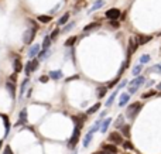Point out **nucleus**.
I'll use <instances>...</instances> for the list:
<instances>
[{
    "instance_id": "nucleus-1",
    "label": "nucleus",
    "mask_w": 161,
    "mask_h": 154,
    "mask_svg": "<svg viewBox=\"0 0 161 154\" xmlns=\"http://www.w3.org/2000/svg\"><path fill=\"white\" fill-rule=\"evenodd\" d=\"M141 107H143V103H140V102H134V103H130V105L127 106V109H126V116L129 117L130 120L136 119V116H137L138 113H140Z\"/></svg>"
},
{
    "instance_id": "nucleus-2",
    "label": "nucleus",
    "mask_w": 161,
    "mask_h": 154,
    "mask_svg": "<svg viewBox=\"0 0 161 154\" xmlns=\"http://www.w3.org/2000/svg\"><path fill=\"white\" fill-rule=\"evenodd\" d=\"M38 68H40V61H38L37 58H32V59H30V61L27 62V65H25L24 73L27 75V76H30L31 72H35Z\"/></svg>"
},
{
    "instance_id": "nucleus-3",
    "label": "nucleus",
    "mask_w": 161,
    "mask_h": 154,
    "mask_svg": "<svg viewBox=\"0 0 161 154\" xmlns=\"http://www.w3.org/2000/svg\"><path fill=\"white\" fill-rule=\"evenodd\" d=\"M35 34H37V30H35V28H32V27L27 28L24 31V34H23V42L27 44V45H30L32 41H34V38H35Z\"/></svg>"
},
{
    "instance_id": "nucleus-4",
    "label": "nucleus",
    "mask_w": 161,
    "mask_h": 154,
    "mask_svg": "<svg viewBox=\"0 0 161 154\" xmlns=\"http://www.w3.org/2000/svg\"><path fill=\"white\" fill-rule=\"evenodd\" d=\"M79 137H80V129H78V127H75L72 131V136H71V138L68 140V147L69 148H75L76 147V144H78V141H79Z\"/></svg>"
},
{
    "instance_id": "nucleus-5",
    "label": "nucleus",
    "mask_w": 161,
    "mask_h": 154,
    "mask_svg": "<svg viewBox=\"0 0 161 154\" xmlns=\"http://www.w3.org/2000/svg\"><path fill=\"white\" fill-rule=\"evenodd\" d=\"M86 117H88V114H86V113L73 114V116H72V122L75 123V127L82 129V127H83V124H85V122H86Z\"/></svg>"
},
{
    "instance_id": "nucleus-6",
    "label": "nucleus",
    "mask_w": 161,
    "mask_h": 154,
    "mask_svg": "<svg viewBox=\"0 0 161 154\" xmlns=\"http://www.w3.org/2000/svg\"><path fill=\"white\" fill-rule=\"evenodd\" d=\"M13 69L16 73H20L21 71H24V66L21 62V57H18L17 54H13Z\"/></svg>"
},
{
    "instance_id": "nucleus-7",
    "label": "nucleus",
    "mask_w": 161,
    "mask_h": 154,
    "mask_svg": "<svg viewBox=\"0 0 161 154\" xmlns=\"http://www.w3.org/2000/svg\"><path fill=\"white\" fill-rule=\"evenodd\" d=\"M137 48H138V44H137V41H136V37H130L129 48H127V59H130L131 54H134Z\"/></svg>"
},
{
    "instance_id": "nucleus-8",
    "label": "nucleus",
    "mask_w": 161,
    "mask_h": 154,
    "mask_svg": "<svg viewBox=\"0 0 161 154\" xmlns=\"http://www.w3.org/2000/svg\"><path fill=\"white\" fill-rule=\"evenodd\" d=\"M109 141L113 143V144H123V137H121L120 133H117V131H113L109 134Z\"/></svg>"
},
{
    "instance_id": "nucleus-9",
    "label": "nucleus",
    "mask_w": 161,
    "mask_h": 154,
    "mask_svg": "<svg viewBox=\"0 0 161 154\" xmlns=\"http://www.w3.org/2000/svg\"><path fill=\"white\" fill-rule=\"evenodd\" d=\"M40 51H41V45H40V44H32L31 47H30V49H28V52H27V55H28L30 59L37 58V55H38V52H40Z\"/></svg>"
},
{
    "instance_id": "nucleus-10",
    "label": "nucleus",
    "mask_w": 161,
    "mask_h": 154,
    "mask_svg": "<svg viewBox=\"0 0 161 154\" xmlns=\"http://www.w3.org/2000/svg\"><path fill=\"white\" fill-rule=\"evenodd\" d=\"M6 89L8 90V93H10V96L13 97V99H16L17 97V89H16V83L14 82H11V81H8L6 82Z\"/></svg>"
},
{
    "instance_id": "nucleus-11",
    "label": "nucleus",
    "mask_w": 161,
    "mask_h": 154,
    "mask_svg": "<svg viewBox=\"0 0 161 154\" xmlns=\"http://www.w3.org/2000/svg\"><path fill=\"white\" fill-rule=\"evenodd\" d=\"M106 17L109 18V20H117L119 17H120V10L119 8H110V10H107L106 11Z\"/></svg>"
},
{
    "instance_id": "nucleus-12",
    "label": "nucleus",
    "mask_w": 161,
    "mask_h": 154,
    "mask_svg": "<svg viewBox=\"0 0 161 154\" xmlns=\"http://www.w3.org/2000/svg\"><path fill=\"white\" fill-rule=\"evenodd\" d=\"M151 35H143V34H140V35H136V41L138 45H144V44H147L148 41H151Z\"/></svg>"
},
{
    "instance_id": "nucleus-13",
    "label": "nucleus",
    "mask_w": 161,
    "mask_h": 154,
    "mask_svg": "<svg viewBox=\"0 0 161 154\" xmlns=\"http://www.w3.org/2000/svg\"><path fill=\"white\" fill-rule=\"evenodd\" d=\"M21 124H27V109H21V112L18 114V122L17 126H21Z\"/></svg>"
},
{
    "instance_id": "nucleus-14",
    "label": "nucleus",
    "mask_w": 161,
    "mask_h": 154,
    "mask_svg": "<svg viewBox=\"0 0 161 154\" xmlns=\"http://www.w3.org/2000/svg\"><path fill=\"white\" fill-rule=\"evenodd\" d=\"M102 150L107 154H116L117 153V147L114 146V144H102Z\"/></svg>"
},
{
    "instance_id": "nucleus-15",
    "label": "nucleus",
    "mask_w": 161,
    "mask_h": 154,
    "mask_svg": "<svg viewBox=\"0 0 161 154\" xmlns=\"http://www.w3.org/2000/svg\"><path fill=\"white\" fill-rule=\"evenodd\" d=\"M49 79H54V81H59L61 78H64V73H62V71L61 69H56V71H51V72L48 73Z\"/></svg>"
},
{
    "instance_id": "nucleus-16",
    "label": "nucleus",
    "mask_w": 161,
    "mask_h": 154,
    "mask_svg": "<svg viewBox=\"0 0 161 154\" xmlns=\"http://www.w3.org/2000/svg\"><path fill=\"white\" fill-rule=\"evenodd\" d=\"M49 54H51V49H41L40 52H38V55H37V59L38 61H45V59H48L49 58Z\"/></svg>"
},
{
    "instance_id": "nucleus-17",
    "label": "nucleus",
    "mask_w": 161,
    "mask_h": 154,
    "mask_svg": "<svg viewBox=\"0 0 161 154\" xmlns=\"http://www.w3.org/2000/svg\"><path fill=\"white\" fill-rule=\"evenodd\" d=\"M145 82V78L144 76H137V78H134L133 81L129 82V86H136V88H138L140 85H143Z\"/></svg>"
},
{
    "instance_id": "nucleus-18",
    "label": "nucleus",
    "mask_w": 161,
    "mask_h": 154,
    "mask_svg": "<svg viewBox=\"0 0 161 154\" xmlns=\"http://www.w3.org/2000/svg\"><path fill=\"white\" fill-rule=\"evenodd\" d=\"M28 83H30V79H28V78H24V81L21 82V86H20V89H18V97H20V99L24 96L25 89H27V85H28Z\"/></svg>"
},
{
    "instance_id": "nucleus-19",
    "label": "nucleus",
    "mask_w": 161,
    "mask_h": 154,
    "mask_svg": "<svg viewBox=\"0 0 161 154\" xmlns=\"http://www.w3.org/2000/svg\"><path fill=\"white\" fill-rule=\"evenodd\" d=\"M130 100V93L129 92H126V93H121L120 97H119V106H126L129 103Z\"/></svg>"
},
{
    "instance_id": "nucleus-20",
    "label": "nucleus",
    "mask_w": 161,
    "mask_h": 154,
    "mask_svg": "<svg viewBox=\"0 0 161 154\" xmlns=\"http://www.w3.org/2000/svg\"><path fill=\"white\" fill-rule=\"evenodd\" d=\"M99 27H100V23L99 21H93V23H89L88 25H85L83 27V31L88 32V31H92V30H96Z\"/></svg>"
},
{
    "instance_id": "nucleus-21",
    "label": "nucleus",
    "mask_w": 161,
    "mask_h": 154,
    "mask_svg": "<svg viewBox=\"0 0 161 154\" xmlns=\"http://www.w3.org/2000/svg\"><path fill=\"white\" fill-rule=\"evenodd\" d=\"M51 42H52L51 37H49V35H45L44 40H42V49H49L51 48Z\"/></svg>"
},
{
    "instance_id": "nucleus-22",
    "label": "nucleus",
    "mask_w": 161,
    "mask_h": 154,
    "mask_svg": "<svg viewBox=\"0 0 161 154\" xmlns=\"http://www.w3.org/2000/svg\"><path fill=\"white\" fill-rule=\"evenodd\" d=\"M100 102H97V103H95V105H92L90 107H89L88 110H86V114H93V113H96L97 110L100 109Z\"/></svg>"
},
{
    "instance_id": "nucleus-23",
    "label": "nucleus",
    "mask_w": 161,
    "mask_h": 154,
    "mask_svg": "<svg viewBox=\"0 0 161 154\" xmlns=\"http://www.w3.org/2000/svg\"><path fill=\"white\" fill-rule=\"evenodd\" d=\"M37 20L40 23H44V24H48L49 21H52V17L51 16H47V14H41V16L37 17Z\"/></svg>"
},
{
    "instance_id": "nucleus-24",
    "label": "nucleus",
    "mask_w": 161,
    "mask_h": 154,
    "mask_svg": "<svg viewBox=\"0 0 161 154\" xmlns=\"http://www.w3.org/2000/svg\"><path fill=\"white\" fill-rule=\"evenodd\" d=\"M110 123H112V119H110V117L105 119V120L102 122V124H100V131H102V133H105L106 130H107V127L110 126Z\"/></svg>"
},
{
    "instance_id": "nucleus-25",
    "label": "nucleus",
    "mask_w": 161,
    "mask_h": 154,
    "mask_svg": "<svg viewBox=\"0 0 161 154\" xmlns=\"http://www.w3.org/2000/svg\"><path fill=\"white\" fill-rule=\"evenodd\" d=\"M76 40H78V37H76V35H72V37H69L68 40L65 41L64 45L66 47V48H71V47H73V44L76 42Z\"/></svg>"
},
{
    "instance_id": "nucleus-26",
    "label": "nucleus",
    "mask_w": 161,
    "mask_h": 154,
    "mask_svg": "<svg viewBox=\"0 0 161 154\" xmlns=\"http://www.w3.org/2000/svg\"><path fill=\"white\" fill-rule=\"evenodd\" d=\"M68 20H69V13H65V14H62L59 17V20L56 23H58V25H65L68 23Z\"/></svg>"
},
{
    "instance_id": "nucleus-27",
    "label": "nucleus",
    "mask_w": 161,
    "mask_h": 154,
    "mask_svg": "<svg viewBox=\"0 0 161 154\" xmlns=\"http://www.w3.org/2000/svg\"><path fill=\"white\" fill-rule=\"evenodd\" d=\"M103 4H105V1H103V0H97L96 3H95V4H93V6L90 7V10H88V13H93L95 10H97V8L102 7Z\"/></svg>"
},
{
    "instance_id": "nucleus-28",
    "label": "nucleus",
    "mask_w": 161,
    "mask_h": 154,
    "mask_svg": "<svg viewBox=\"0 0 161 154\" xmlns=\"http://www.w3.org/2000/svg\"><path fill=\"white\" fill-rule=\"evenodd\" d=\"M123 123H124V117H123V114H119L117 119H116V123H114V127L116 129H121L123 127Z\"/></svg>"
},
{
    "instance_id": "nucleus-29",
    "label": "nucleus",
    "mask_w": 161,
    "mask_h": 154,
    "mask_svg": "<svg viewBox=\"0 0 161 154\" xmlns=\"http://www.w3.org/2000/svg\"><path fill=\"white\" fill-rule=\"evenodd\" d=\"M116 96H117V89L114 90V92H113L112 95L109 96V99H107V102H106V103H105V105H106V107H109V106H112V103H113V102H114V99H116Z\"/></svg>"
},
{
    "instance_id": "nucleus-30",
    "label": "nucleus",
    "mask_w": 161,
    "mask_h": 154,
    "mask_svg": "<svg viewBox=\"0 0 161 154\" xmlns=\"http://www.w3.org/2000/svg\"><path fill=\"white\" fill-rule=\"evenodd\" d=\"M92 138H93V133L88 131V134H86V136H85V138H83V147H88L89 143L92 141Z\"/></svg>"
},
{
    "instance_id": "nucleus-31",
    "label": "nucleus",
    "mask_w": 161,
    "mask_h": 154,
    "mask_svg": "<svg viewBox=\"0 0 161 154\" xmlns=\"http://www.w3.org/2000/svg\"><path fill=\"white\" fill-rule=\"evenodd\" d=\"M59 34H61V30H59V28H54V30L51 31V34H49V37H51L52 41H56V38L59 37Z\"/></svg>"
},
{
    "instance_id": "nucleus-32",
    "label": "nucleus",
    "mask_w": 161,
    "mask_h": 154,
    "mask_svg": "<svg viewBox=\"0 0 161 154\" xmlns=\"http://www.w3.org/2000/svg\"><path fill=\"white\" fill-rule=\"evenodd\" d=\"M3 117V122H4V129H6V136H8V130H10V122H8V117L6 114H1Z\"/></svg>"
},
{
    "instance_id": "nucleus-33",
    "label": "nucleus",
    "mask_w": 161,
    "mask_h": 154,
    "mask_svg": "<svg viewBox=\"0 0 161 154\" xmlns=\"http://www.w3.org/2000/svg\"><path fill=\"white\" fill-rule=\"evenodd\" d=\"M107 86H100V88H97V97L100 99V97H103L106 95V92H107Z\"/></svg>"
},
{
    "instance_id": "nucleus-34",
    "label": "nucleus",
    "mask_w": 161,
    "mask_h": 154,
    "mask_svg": "<svg viewBox=\"0 0 161 154\" xmlns=\"http://www.w3.org/2000/svg\"><path fill=\"white\" fill-rule=\"evenodd\" d=\"M121 134L123 136H126V137H130V126L129 124H123V127H121Z\"/></svg>"
},
{
    "instance_id": "nucleus-35",
    "label": "nucleus",
    "mask_w": 161,
    "mask_h": 154,
    "mask_svg": "<svg viewBox=\"0 0 161 154\" xmlns=\"http://www.w3.org/2000/svg\"><path fill=\"white\" fill-rule=\"evenodd\" d=\"M100 124H102V120H97V122H95V124L90 127V133H95V131H97V130H100Z\"/></svg>"
},
{
    "instance_id": "nucleus-36",
    "label": "nucleus",
    "mask_w": 161,
    "mask_h": 154,
    "mask_svg": "<svg viewBox=\"0 0 161 154\" xmlns=\"http://www.w3.org/2000/svg\"><path fill=\"white\" fill-rule=\"evenodd\" d=\"M141 69H143V66L138 64V65H136V66L133 68V71H131V72H133V75H138V73L141 72Z\"/></svg>"
},
{
    "instance_id": "nucleus-37",
    "label": "nucleus",
    "mask_w": 161,
    "mask_h": 154,
    "mask_svg": "<svg viewBox=\"0 0 161 154\" xmlns=\"http://www.w3.org/2000/svg\"><path fill=\"white\" fill-rule=\"evenodd\" d=\"M73 25H75V23H73V21H71L69 24H65V27H64V30H62V31H64V32L71 31V30L73 28Z\"/></svg>"
},
{
    "instance_id": "nucleus-38",
    "label": "nucleus",
    "mask_w": 161,
    "mask_h": 154,
    "mask_svg": "<svg viewBox=\"0 0 161 154\" xmlns=\"http://www.w3.org/2000/svg\"><path fill=\"white\" fill-rule=\"evenodd\" d=\"M38 81H40L41 83H47V82L49 81V76H48V75H42V76L38 78Z\"/></svg>"
},
{
    "instance_id": "nucleus-39",
    "label": "nucleus",
    "mask_w": 161,
    "mask_h": 154,
    "mask_svg": "<svg viewBox=\"0 0 161 154\" xmlns=\"http://www.w3.org/2000/svg\"><path fill=\"white\" fill-rule=\"evenodd\" d=\"M123 147H124L126 150H133V148H134L133 144H131L130 141H123Z\"/></svg>"
},
{
    "instance_id": "nucleus-40",
    "label": "nucleus",
    "mask_w": 161,
    "mask_h": 154,
    "mask_svg": "<svg viewBox=\"0 0 161 154\" xmlns=\"http://www.w3.org/2000/svg\"><path fill=\"white\" fill-rule=\"evenodd\" d=\"M150 61V55H143V57H140V64H145V62H148Z\"/></svg>"
},
{
    "instance_id": "nucleus-41",
    "label": "nucleus",
    "mask_w": 161,
    "mask_h": 154,
    "mask_svg": "<svg viewBox=\"0 0 161 154\" xmlns=\"http://www.w3.org/2000/svg\"><path fill=\"white\" fill-rule=\"evenodd\" d=\"M157 92L155 90H150V92H145L144 95H143V99H145V97H150V96H154Z\"/></svg>"
},
{
    "instance_id": "nucleus-42",
    "label": "nucleus",
    "mask_w": 161,
    "mask_h": 154,
    "mask_svg": "<svg viewBox=\"0 0 161 154\" xmlns=\"http://www.w3.org/2000/svg\"><path fill=\"white\" fill-rule=\"evenodd\" d=\"M27 21H28V23H30V25H31L32 28H35V30H38V24H37V23H35V21H34V20H31V18H28V20H27Z\"/></svg>"
},
{
    "instance_id": "nucleus-43",
    "label": "nucleus",
    "mask_w": 161,
    "mask_h": 154,
    "mask_svg": "<svg viewBox=\"0 0 161 154\" xmlns=\"http://www.w3.org/2000/svg\"><path fill=\"white\" fill-rule=\"evenodd\" d=\"M8 81H11V82H14V83H16V82H17V73L16 72L11 73V75L8 76Z\"/></svg>"
},
{
    "instance_id": "nucleus-44",
    "label": "nucleus",
    "mask_w": 161,
    "mask_h": 154,
    "mask_svg": "<svg viewBox=\"0 0 161 154\" xmlns=\"http://www.w3.org/2000/svg\"><path fill=\"white\" fill-rule=\"evenodd\" d=\"M3 154H14V153H13L11 147H10V146H6V147H4V151H3Z\"/></svg>"
},
{
    "instance_id": "nucleus-45",
    "label": "nucleus",
    "mask_w": 161,
    "mask_h": 154,
    "mask_svg": "<svg viewBox=\"0 0 161 154\" xmlns=\"http://www.w3.org/2000/svg\"><path fill=\"white\" fill-rule=\"evenodd\" d=\"M75 79H79V75H72V76L66 78L65 81H66V82H69V81H75Z\"/></svg>"
},
{
    "instance_id": "nucleus-46",
    "label": "nucleus",
    "mask_w": 161,
    "mask_h": 154,
    "mask_svg": "<svg viewBox=\"0 0 161 154\" xmlns=\"http://www.w3.org/2000/svg\"><path fill=\"white\" fill-rule=\"evenodd\" d=\"M153 72H161V64H158V65H155L153 69H151Z\"/></svg>"
},
{
    "instance_id": "nucleus-47",
    "label": "nucleus",
    "mask_w": 161,
    "mask_h": 154,
    "mask_svg": "<svg viewBox=\"0 0 161 154\" xmlns=\"http://www.w3.org/2000/svg\"><path fill=\"white\" fill-rule=\"evenodd\" d=\"M110 25H113V27H119L120 23H119L117 20H110Z\"/></svg>"
},
{
    "instance_id": "nucleus-48",
    "label": "nucleus",
    "mask_w": 161,
    "mask_h": 154,
    "mask_svg": "<svg viewBox=\"0 0 161 154\" xmlns=\"http://www.w3.org/2000/svg\"><path fill=\"white\" fill-rule=\"evenodd\" d=\"M126 83H127V82H126V81H123V82H120V83H119V85H117V90L120 89V88H123V86H124V85H126Z\"/></svg>"
},
{
    "instance_id": "nucleus-49",
    "label": "nucleus",
    "mask_w": 161,
    "mask_h": 154,
    "mask_svg": "<svg viewBox=\"0 0 161 154\" xmlns=\"http://www.w3.org/2000/svg\"><path fill=\"white\" fill-rule=\"evenodd\" d=\"M105 116H106V112H102V113H100V116H99V120H102Z\"/></svg>"
},
{
    "instance_id": "nucleus-50",
    "label": "nucleus",
    "mask_w": 161,
    "mask_h": 154,
    "mask_svg": "<svg viewBox=\"0 0 161 154\" xmlns=\"http://www.w3.org/2000/svg\"><path fill=\"white\" fill-rule=\"evenodd\" d=\"M58 8H59V4H56L55 7H54V8H52V10H51V13H55L56 10H58Z\"/></svg>"
},
{
    "instance_id": "nucleus-51",
    "label": "nucleus",
    "mask_w": 161,
    "mask_h": 154,
    "mask_svg": "<svg viewBox=\"0 0 161 154\" xmlns=\"http://www.w3.org/2000/svg\"><path fill=\"white\" fill-rule=\"evenodd\" d=\"M157 89H160V90H161V82L158 83V85H157Z\"/></svg>"
},
{
    "instance_id": "nucleus-52",
    "label": "nucleus",
    "mask_w": 161,
    "mask_h": 154,
    "mask_svg": "<svg viewBox=\"0 0 161 154\" xmlns=\"http://www.w3.org/2000/svg\"><path fill=\"white\" fill-rule=\"evenodd\" d=\"M1 146H3V140H0V150H1Z\"/></svg>"
}]
</instances>
